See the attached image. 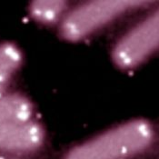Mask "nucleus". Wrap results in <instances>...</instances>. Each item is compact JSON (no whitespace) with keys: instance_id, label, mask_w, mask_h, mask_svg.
Instances as JSON below:
<instances>
[{"instance_id":"obj_8","label":"nucleus","mask_w":159,"mask_h":159,"mask_svg":"<svg viewBox=\"0 0 159 159\" xmlns=\"http://www.w3.org/2000/svg\"><path fill=\"white\" fill-rule=\"evenodd\" d=\"M5 88H6V86H4L3 85H1V84H0V96L4 94V92H5Z\"/></svg>"},{"instance_id":"obj_3","label":"nucleus","mask_w":159,"mask_h":159,"mask_svg":"<svg viewBox=\"0 0 159 159\" xmlns=\"http://www.w3.org/2000/svg\"><path fill=\"white\" fill-rule=\"evenodd\" d=\"M159 49V8L133 27L113 50L117 66L129 69L140 65Z\"/></svg>"},{"instance_id":"obj_1","label":"nucleus","mask_w":159,"mask_h":159,"mask_svg":"<svg viewBox=\"0 0 159 159\" xmlns=\"http://www.w3.org/2000/svg\"><path fill=\"white\" fill-rule=\"evenodd\" d=\"M154 130L146 121L125 123L74 147L65 159H125L144 151L152 143Z\"/></svg>"},{"instance_id":"obj_6","label":"nucleus","mask_w":159,"mask_h":159,"mask_svg":"<svg viewBox=\"0 0 159 159\" xmlns=\"http://www.w3.org/2000/svg\"><path fill=\"white\" fill-rule=\"evenodd\" d=\"M66 2L62 0H37L29 7L31 16L39 23L53 25L61 21L66 15Z\"/></svg>"},{"instance_id":"obj_2","label":"nucleus","mask_w":159,"mask_h":159,"mask_svg":"<svg viewBox=\"0 0 159 159\" xmlns=\"http://www.w3.org/2000/svg\"><path fill=\"white\" fill-rule=\"evenodd\" d=\"M145 3L128 0L87 2L66 13L60 25L61 35L68 41L83 39L124 13Z\"/></svg>"},{"instance_id":"obj_5","label":"nucleus","mask_w":159,"mask_h":159,"mask_svg":"<svg viewBox=\"0 0 159 159\" xmlns=\"http://www.w3.org/2000/svg\"><path fill=\"white\" fill-rule=\"evenodd\" d=\"M33 107L27 98L19 95L0 96V123L31 119Z\"/></svg>"},{"instance_id":"obj_4","label":"nucleus","mask_w":159,"mask_h":159,"mask_svg":"<svg viewBox=\"0 0 159 159\" xmlns=\"http://www.w3.org/2000/svg\"><path fill=\"white\" fill-rule=\"evenodd\" d=\"M45 134L42 126L29 120L0 123V151L29 153L43 145Z\"/></svg>"},{"instance_id":"obj_7","label":"nucleus","mask_w":159,"mask_h":159,"mask_svg":"<svg viewBox=\"0 0 159 159\" xmlns=\"http://www.w3.org/2000/svg\"><path fill=\"white\" fill-rule=\"evenodd\" d=\"M22 62L20 49L11 43L0 45V84L6 86Z\"/></svg>"}]
</instances>
